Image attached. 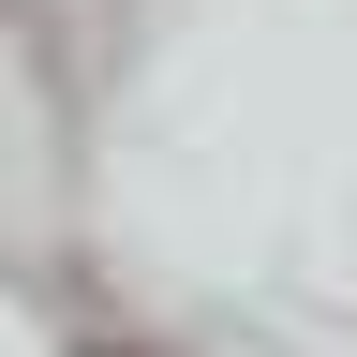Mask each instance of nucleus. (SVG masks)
Returning <instances> with one entry per match:
<instances>
[]
</instances>
